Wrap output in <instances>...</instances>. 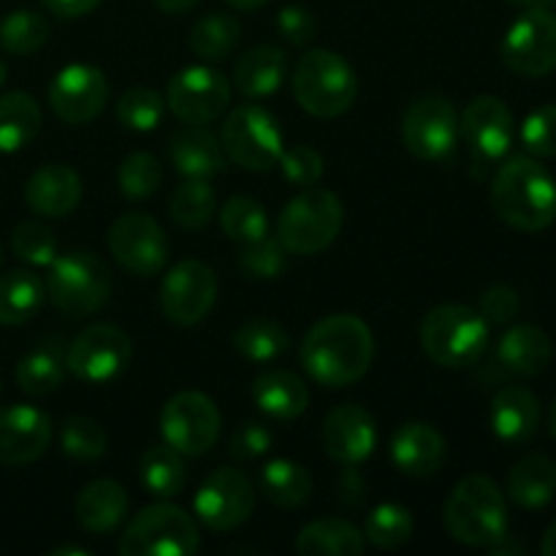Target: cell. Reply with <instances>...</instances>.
<instances>
[{
	"label": "cell",
	"mask_w": 556,
	"mask_h": 556,
	"mask_svg": "<svg viewBox=\"0 0 556 556\" xmlns=\"http://www.w3.org/2000/svg\"><path fill=\"white\" fill-rule=\"evenodd\" d=\"M109 250L125 271L152 277L168 261V239L161 223L147 212H125L109 226Z\"/></svg>",
	"instance_id": "5bb4252c"
},
{
	"label": "cell",
	"mask_w": 556,
	"mask_h": 556,
	"mask_svg": "<svg viewBox=\"0 0 556 556\" xmlns=\"http://www.w3.org/2000/svg\"><path fill=\"white\" fill-rule=\"evenodd\" d=\"M299 356H302L304 372L315 383L326 389H345V386L358 383L372 364V331L358 315H329L304 334Z\"/></svg>",
	"instance_id": "6da1fadb"
},
{
	"label": "cell",
	"mask_w": 556,
	"mask_h": 556,
	"mask_svg": "<svg viewBox=\"0 0 556 556\" xmlns=\"http://www.w3.org/2000/svg\"><path fill=\"white\" fill-rule=\"evenodd\" d=\"M291 345V337L280 324L269 318H253L244 320L237 331H233V348L242 358L255 364H266L280 358Z\"/></svg>",
	"instance_id": "f35d334b"
},
{
	"label": "cell",
	"mask_w": 556,
	"mask_h": 556,
	"mask_svg": "<svg viewBox=\"0 0 556 556\" xmlns=\"http://www.w3.org/2000/svg\"><path fill=\"white\" fill-rule=\"evenodd\" d=\"M277 27H280L282 38L291 41L293 47H307L315 38V33H318V20L304 5H286L277 14Z\"/></svg>",
	"instance_id": "f5cc1de1"
},
{
	"label": "cell",
	"mask_w": 556,
	"mask_h": 556,
	"mask_svg": "<svg viewBox=\"0 0 556 556\" xmlns=\"http://www.w3.org/2000/svg\"><path fill=\"white\" fill-rule=\"evenodd\" d=\"M286 52L277 47H253L244 52L233 65V87L242 92L244 98H269L286 81Z\"/></svg>",
	"instance_id": "83f0119b"
},
{
	"label": "cell",
	"mask_w": 556,
	"mask_h": 556,
	"mask_svg": "<svg viewBox=\"0 0 556 556\" xmlns=\"http://www.w3.org/2000/svg\"><path fill=\"white\" fill-rule=\"evenodd\" d=\"M320 443L331 459L345 467H356L378 448V427L364 407L340 405L326 416L320 427Z\"/></svg>",
	"instance_id": "ffe728a7"
},
{
	"label": "cell",
	"mask_w": 556,
	"mask_h": 556,
	"mask_svg": "<svg viewBox=\"0 0 556 556\" xmlns=\"http://www.w3.org/2000/svg\"><path fill=\"white\" fill-rule=\"evenodd\" d=\"M421 348L438 367H472L489 348V324L465 304H440L424 318Z\"/></svg>",
	"instance_id": "277c9868"
},
{
	"label": "cell",
	"mask_w": 556,
	"mask_h": 556,
	"mask_svg": "<svg viewBox=\"0 0 556 556\" xmlns=\"http://www.w3.org/2000/svg\"><path fill=\"white\" fill-rule=\"evenodd\" d=\"M459 134L465 136L467 147L481 166L483 163H497L508 155L510 144H514V114L500 98L478 96L462 112Z\"/></svg>",
	"instance_id": "d6986e66"
},
{
	"label": "cell",
	"mask_w": 556,
	"mask_h": 556,
	"mask_svg": "<svg viewBox=\"0 0 556 556\" xmlns=\"http://www.w3.org/2000/svg\"><path fill=\"white\" fill-rule=\"evenodd\" d=\"M163 182V166L152 152H134L117 168L119 193L130 201L150 199Z\"/></svg>",
	"instance_id": "bcb514c9"
},
{
	"label": "cell",
	"mask_w": 556,
	"mask_h": 556,
	"mask_svg": "<svg viewBox=\"0 0 556 556\" xmlns=\"http://www.w3.org/2000/svg\"><path fill=\"white\" fill-rule=\"evenodd\" d=\"M16 386L30 396H47L63 386L65 356L54 345L36 348L16 364Z\"/></svg>",
	"instance_id": "8d00e7d4"
},
{
	"label": "cell",
	"mask_w": 556,
	"mask_h": 556,
	"mask_svg": "<svg viewBox=\"0 0 556 556\" xmlns=\"http://www.w3.org/2000/svg\"><path fill=\"white\" fill-rule=\"evenodd\" d=\"M52 443V421L33 405H11L0 410V465H30L41 459Z\"/></svg>",
	"instance_id": "44dd1931"
},
{
	"label": "cell",
	"mask_w": 556,
	"mask_h": 556,
	"mask_svg": "<svg viewBox=\"0 0 556 556\" xmlns=\"http://www.w3.org/2000/svg\"><path fill=\"white\" fill-rule=\"evenodd\" d=\"M253 400L266 416L277 421H293L309 405V391L299 375L288 369H269L253 380Z\"/></svg>",
	"instance_id": "f1b7e54d"
},
{
	"label": "cell",
	"mask_w": 556,
	"mask_h": 556,
	"mask_svg": "<svg viewBox=\"0 0 556 556\" xmlns=\"http://www.w3.org/2000/svg\"><path fill=\"white\" fill-rule=\"evenodd\" d=\"M47 296L68 318L96 315L112 293V271L106 261L90 250H71L49 264Z\"/></svg>",
	"instance_id": "8992f818"
},
{
	"label": "cell",
	"mask_w": 556,
	"mask_h": 556,
	"mask_svg": "<svg viewBox=\"0 0 556 556\" xmlns=\"http://www.w3.org/2000/svg\"><path fill=\"white\" fill-rule=\"evenodd\" d=\"M128 514V494L112 478L87 483L76 497V521L90 535H109L117 530Z\"/></svg>",
	"instance_id": "4316f807"
},
{
	"label": "cell",
	"mask_w": 556,
	"mask_h": 556,
	"mask_svg": "<svg viewBox=\"0 0 556 556\" xmlns=\"http://www.w3.org/2000/svg\"><path fill=\"white\" fill-rule=\"evenodd\" d=\"M11 250L30 266H49L58 258V237L41 223H20L11 233Z\"/></svg>",
	"instance_id": "7dc6e473"
},
{
	"label": "cell",
	"mask_w": 556,
	"mask_h": 556,
	"mask_svg": "<svg viewBox=\"0 0 556 556\" xmlns=\"http://www.w3.org/2000/svg\"><path fill=\"white\" fill-rule=\"evenodd\" d=\"M166 109L185 125H206L220 117L231 101V85L210 65H190L172 76L166 90Z\"/></svg>",
	"instance_id": "2e32d148"
},
{
	"label": "cell",
	"mask_w": 556,
	"mask_h": 556,
	"mask_svg": "<svg viewBox=\"0 0 556 556\" xmlns=\"http://www.w3.org/2000/svg\"><path fill=\"white\" fill-rule=\"evenodd\" d=\"M413 535V516L405 505L386 503L378 505L372 514L367 516V525H364V541L372 543L375 548H400L410 541Z\"/></svg>",
	"instance_id": "60d3db41"
},
{
	"label": "cell",
	"mask_w": 556,
	"mask_h": 556,
	"mask_svg": "<svg viewBox=\"0 0 556 556\" xmlns=\"http://www.w3.org/2000/svg\"><path fill=\"white\" fill-rule=\"evenodd\" d=\"M286 248L277 242V237L264 233L253 242L239 244L237 266L250 280H275L286 271Z\"/></svg>",
	"instance_id": "ee69618b"
},
{
	"label": "cell",
	"mask_w": 556,
	"mask_h": 556,
	"mask_svg": "<svg viewBox=\"0 0 556 556\" xmlns=\"http://www.w3.org/2000/svg\"><path fill=\"white\" fill-rule=\"evenodd\" d=\"M239 38H242V25H239L237 16L215 11V14H206L195 22L188 43L195 58L226 60L237 49Z\"/></svg>",
	"instance_id": "d590c367"
},
{
	"label": "cell",
	"mask_w": 556,
	"mask_h": 556,
	"mask_svg": "<svg viewBox=\"0 0 556 556\" xmlns=\"http://www.w3.org/2000/svg\"><path fill=\"white\" fill-rule=\"evenodd\" d=\"M172 163L185 179H210L223 172L226 152L204 125H188L172 136Z\"/></svg>",
	"instance_id": "484cf974"
},
{
	"label": "cell",
	"mask_w": 556,
	"mask_h": 556,
	"mask_svg": "<svg viewBox=\"0 0 556 556\" xmlns=\"http://www.w3.org/2000/svg\"><path fill=\"white\" fill-rule=\"evenodd\" d=\"M49 41V22L41 14L30 9L11 11L9 16H3L0 22V47L11 54H25L38 52L43 49V43Z\"/></svg>",
	"instance_id": "ab89813d"
},
{
	"label": "cell",
	"mask_w": 556,
	"mask_h": 556,
	"mask_svg": "<svg viewBox=\"0 0 556 556\" xmlns=\"http://www.w3.org/2000/svg\"><path fill=\"white\" fill-rule=\"evenodd\" d=\"M226 3L239 11H253V9H261V5H266L269 0H226Z\"/></svg>",
	"instance_id": "680465c9"
},
{
	"label": "cell",
	"mask_w": 556,
	"mask_h": 556,
	"mask_svg": "<svg viewBox=\"0 0 556 556\" xmlns=\"http://www.w3.org/2000/svg\"><path fill=\"white\" fill-rule=\"evenodd\" d=\"M199 3L201 0H155L157 9L166 11V14H185V11H190Z\"/></svg>",
	"instance_id": "9f6ffc18"
},
{
	"label": "cell",
	"mask_w": 556,
	"mask_h": 556,
	"mask_svg": "<svg viewBox=\"0 0 556 556\" xmlns=\"http://www.w3.org/2000/svg\"><path fill=\"white\" fill-rule=\"evenodd\" d=\"M5 76H9V68H5V63H3V60H0V87L5 85Z\"/></svg>",
	"instance_id": "be15d7a7"
},
{
	"label": "cell",
	"mask_w": 556,
	"mask_h": 556,
	"mask_svg": "<svg viewBox=\"0 0 556 556\" xmlns=\"http://www.w3.org/2000/svg\"><path fill=\"white\" fill-rule=\"evenodd\" d=\"M541 554L543 556H556V519L552 521V525H548V530L543 532Z\"/></svg>",
	"instance_id": "6f0895ef"
},
{
	"label": "cell",
	"mask_w": 556,
	"mask_h": 556,
	"mask_svg": "<svg viewBox=\"0 0 556 556\" xmlns=\"http://www.w3.org/2000/svg\"><path fill=\"white\" fill-rule=\"evenodd\" d=\"M364 497H367V483H364V478L353 467H348L340 481V500L351 505V508H356V505L364 503Z\"/></svg>",
	"instance_id": "11a10c76"
},
{
	"label": "cell",
	"mask_w": 556,
	"mask_h": 556,
	"mask_svg": "<svg viewBox=\"0 0 556 556\" xmlns=\"http://www.w3.org/2000/svg\"><path fill=\"white\" fill-rule=\"evenodd\" d=\"M521 144L535 157H556V106L535 109L521 123Z\"/></svg>",
	"instance_id": "c3c4849f"
},
{
	"label": "cell",
	"mask_w": 556,
	"mask_h": 556,
	"mask_svg": "<svg viewBox=\"0 0 556 556\" xmlns=\"http://www.w3.org/2000/svg\"><path fill=\"white\" fill-rule=\"evenodd\" d=\"M172 220L185 231H201L217 212V195L206 179H185L168 201Z\"/></svg>",
	"instance_id": "74e56055"
},
{
	"label": "cell",
	"mask_w": 556,
	"mask_h": 556,
	"mask_svg": "<svg viewBox=\"0 0 556 556\" xmlns=\"http://www.w3.org/2000/svg\"><path fill=\"white\" fill-rule=\"evenodd\" d=\"M345 223L342 201L331 190L309 188L286 204L277 217V242L291 255L324 253Z\"/></svg>",
	"instance_id": "52a82bcc"
},
{
	"label": "cell",
	"mask_w": 556,
	"mask_h": 556,
	"mask_svg": "<svg viewBox=\"0 0 556 556\" xmlns=\"http://www.w3.org/2000/svg\"><path fill=\"white\" fill-rule=\"evenodd\" d=\"M492 206L516 231H546L556 220V179L535 157H510L494 174Z\"/></svg>",
	"instance_id": "7a4b0ae2"
},
{
	"label": "cell",
	"mask_w": 556,
	"mask_h": 556,
	"mask_svg": "<svg viewBox=\"0 0 556 556\" xmlns=\"http://www.w3.org/2000/svg\"><path fill=\"white\" fill-rule=\"evenodd\" d=\"M391 462L413 478H429L443 467L445 440L432 424H402L391 438Z\"/></svg>",
	"instance_id": "7402d4cb"
},
{
	"label": "cell",
	"mask_w": 556,
	"mask_h": 556,
	"mask_svg": "<svg viewBox=\"0 0 556 556\" xmlns=\"http://www.w3.org/2000/svg\"><path fill=\"white\" fill-rule=\"evenodd\" d=\"M505 3L525 5V9H530V5H546V3H552V0H505Z\"/></svg>",
	"instance_id": "94428289"
},
{
	"label": "cell",
	"mask_w": 556,
	"mask_h": 556,
	"mask_svg": "<svg viewBox=\"0 0 556 556\" xmlns=\"http://www.w3.org/2000/svg\"><path fill=\"white\" fill-rule=\"evenodd\" d=\"M548 432H552V438L556 440V396L552 402V410H548Z\"/></svg>",
	"instance_id": "6125c7cd"
},
{
	"label": "cell",
	"mask_w": 556,
	"mask_h": 556,
	"mask_svg": "<svg viewBox=\"0 0 556 556\" xmlns=\"http://www.w3.org/2000/svg\"><path fill=\"white\" fill-rule=\"evenodd\" d=\"M443 521L454 541L489 548L508 535V505L492 478L467 476L445 500Z\"/></svg>",
	"instance_id": "3957f363"
},
{
	"label": "cell",
	"mask_w": 556,
	"mask_h": 556,
	"mask_svg": "<svg viewBox=\"0 0 556 556\" xmlns=\"http://www.w3.org/2000/svg\"><path fill=\"white\" fill-rule=\"evenodd\" d=\"M220 226L228 239L244 244L269 233V217H266L261 201L250 199V195H233L220 210Z\"/></svg>",
	"instance_id": "7bdbcfd3"
},
{
	"label": "cell",
	"mask_w": 556,
	"mask_h": 556,
	"mask_svg": "<svg viewBox=\"0 0 556 556\" xmlns=\"http://www.w3.org/2000/svg\"><path fill=\"white\" fill-rule=\"evenodd\" d=\"M47 286L27 269L0 275V326H22L41 309Z\"/></svg>",
	"instance_id": "1f68e13d"
},
{
	"label": "cell",
	"mask_w": 556,
	"mask_h": 556,
	"mask_svg": "<svg viewBox=\"0 0 556 556\" xmlns=\"http://www.w3.org/2000/svg\"><path fill=\"white\" fill-rule=\"evenodd\" d=\"M25 201L41 217L71 215L81 201L79 174L65 163H47L27 179Z\"/></svg>",
	"instance_id": "603a6c76"
},
{
	"label": "cell",
	"mask_w": 556,
	"mask_h": 556,
	"mask_svg": "<svg viewBox=\"0 0 556 556\" xmlns=\"http://www.w3.org/2000/svg\"><path fill=\"white\" fill-rule=\"evenodd\" d=\"M141 486L152 494V497L172 500L188 483V467H185V456L168 443H157L144 451L139 462Z\"/></svg>",
	"instance_id": "836d02e7"
},
{
	"label": "cell",
	"mask_w": 556,
	"mask_h": 556,
	"mask_svg": "<svg viewBox=\"0 0 556 556\" xmlns=\"http://www.w3.org/2000/svg\"><path fill=\"white\" fill-rule=\"evenodd\" d=\"M503 63L514 74L546 76L556 71V14L546 5H530L503 38Z\"/></svg>",
	"instance_id": "8fae6325"
},
{
	"label": "cell",
	"mask_w": 556,
	"mask_h": 556,
	"mask_svg": "<svg viewBox=\"0 0 556 556\" xmlns=\"http://www.w3.org/2000/svg\"><path fill=\"white\" fill-rule=\"evenodd\" d=\"M41 3L63 20H76V16H85L92 9H98L101 0H41Z\"/></svg>",
	"instance_id": "db71d44e"
},
{
	"label": "cell",
	"mask_w": 556,
	"mask_h": 556,
	"mask_svg": "<svg viewBox=\"0 0 556 556\" xmlns=\"http://www.w3.org/2000/svg\"><path fill=\"white\" fill-rule=\"evenodd\" d=\"M552 337L532 324H516L500 337L497 362L519 378H535L552 362Z\"/></svg>",
	"instance_id": "d4e9b609"
},
{
	"label": "cell",
	"mask_w": 556,
	"mask_h": 556,
	"mask_svg": "<svg viewBox=\"0 0 556 556\" xmlns=\"http://www.w3.org/2000/svg\"><path fill=\"white\" fill-rule=\"evenodd\" d=\"M508 497L519 508H546L556 497V462L546 454H527L510 467Z\"/></svg>",
	"instance_id": "f546056e"
},
{
	"label": "cell",
	"mask_w": 556,
	"mask_h": 556,
	"mask_svg": "<svg viewBox=\"0 0 556 556\" xmlns=\"http://www.w3.org/2000/svg\"><path fill=\"white\" fill-rule=\"evenodd\" d=\"M166 114V98L152 87H130L117 101V119L123 128L147 134L163 123Z\"/></svg>",
	"instance_id": "b9f144b4"
},
{
	"label": "cell",
	"mask_w": 556,
	"mask_h": 556,
	"mask_svg": "<svg viewBox=\"0 0 556 556\" xmlns=\"http://www.w3.org/2000/svg\"><path fill=\"white\" fill-rule=\"evenodd\" d=\"M201 546L199 525L185 508L155 503L141 508L119 535L123 556H193Z\"/></svg>",
	"instance_id": "ba28073f"
},
{
	"label": "cell",
	"mask_w": 556,
	"mask_h": 556,
	"mask_svg": "<svg viewBox=\"0 0 556 556\" xmlns=\"http://www.w3.org/2000/svg\"><path fill=\"white\" fill-rule=\"evenodd\" d=\"M277 166L282 168L288 182L302 185V188H309V185H315L320 177H324V155H320L315 147H307V144L282 150L280 163H277Z\"/></svg>",
	"instance_id": "681fc988"
},
{
	"label": "cell",
	"mask_w": 556,
	"mask_h": 556,
	"mask_svg": "<svg viewBox=\"0 0 556 556\" xmlns=\"http://www.w3.org/2000/svg\"><path fill=\"white\" fill-rule=\"evenodd\" d=\"M519 309H521V299L516 288L494 286L481 296V307H478V313L483 315V320H486L489 326H505L519 315Z\"/></svg>",
	"instance_id": "816d5d0a"
},
{
	"label": "cell",
	"mask_w": 556,
	"mask_h": 556,
	"mask_svg": "<svg viewBox=\"0 0 556 556\" xmlns=\"http://www.w3.org/2000/svg\"><path fill=\"white\" fill-rule=\"evenodd\" d=\"M87 554H90L87 548H76V546H63L52 552V556H87Z\"/></svg>",
	"instance_id": "91938a15"
},
{
	"label": "cell",
	"mask_w": 556,
	"mask_h": 556,
	"mask_svg": "<svg viewBox=\"0 0 556 556\" xmlns=\"http://www.w3.org/2000/svg\"><path fill=\"white\" fill-rule=\"evenodd\" d=\"M134 348L130 337L114 324H92L74 337L65 351V367L74 378L101 386L128 369Z\"/></svg>",
	"instance_id": "30bf717a"
},
{
	"label": "cell",
	"mask_w": 556,
	"mask_h": 556,
	"mask_svg": "<svg viewBox=\"0 0 556 556\" xmlns=\"http://www.w3.org/2000/svg\"><path fill=\"white\" fill-rule=\"evenodd\" d=\"M293 96L313 117L334 119L353 106L358 79L345 58L331 49H309L293 71Z\"/></svg>",
	"instance_id": "5b68a950"
},
{
	"label": "cell",
	"mask_w": 556,
	"mask_h": 556,
	"mask_svg": "<svg viewBox=\"0 0 556 556\" xmlns=\"http://www.w3.org/2000/svg\"><path fill=\"white\" fill-rule=\"evenodd\" d=\"M217 299V275L204 261H179L161 282V309L172 324L195 326L210 315Z\"/></svg>",
	"instance_id": "e0dca14e"
},
{
	"label": "cell",
	"mask_w": 556,
	"mask_h": 556,
	"mask_svg": "<svg viewBox=\"0 0 556 556\" xmlns=\"http://www.w3.org/2000/svg\"><path fill=\"white\" fill-rule=\"evenodd\" d=\"M41 130V106L27 92L0 98V152H20Z\"/></svg>",
	"instance_id": "e575fe53"
},
{
	"label": "cell",
	"mask_w": 556,
	"mask_h": 556,
	"mask_svg": "<svg viewBox=\"0 0 556 556\" xmlns=\"http://www.w3.org/2000/svg\"><path fill=\"white\" fill-rule=\"evenodd\" d=\"M60 445L76 462H96L106 454L109 434L96 418L71 416L60 429Z\"/></svg>",
	"instance_id": "f6af8a7d"
},
{
	"label": "cell",
	"mask_w": 556,
	"mask_h": 556,
	"mask_svg": "<svg viewBox=\"0 0 556 556\" xmlns=\"http://www.w3.org/2000/svg\"><path fill=\"white\" fill-rule=\"evenodd\" d=\"M161 434L182 456H204L220 434V410L201 391H179L163 407Z\"/></svg>",
	"instance_id": "7c38bea8"
},
{
	"label": "cell",
	"mask_w": 556,
	"mask_h": 556,
	"mask_svg": "<svg viewBox=\"0 0 556 556\" xmlns=\"http://www.w3.org/2000/svg\"><path fill=\"white\" fill-rule=\"evenodd\" d=\"M492 429L503 443L521 445L535 438L541 427V402L530 389L505 386L492 402Z\"/></svg>",
	"instance_id": "cb8c5ba5"
},
{
	"label": "cell",
	"mask_w": 556,
	"mask_h": 556,
	"mask_svg": "<svg viewBox=\"0 0 556 556\" xmlns=\"http://www.w3.org/2000/svg\"><path fill=\"white\" fill-rule=\"evenodd\" d=\"M302 556H358L364 552V532L340 516L309 521L296 538Z\"/></svg>",
	"instance_id": "4dcf8cb0"
},
{
	"label": "cell",
	"mask_w": 556,
	"mask_h": 556,
	"mask_svg": "<svg viewBox=\"0 0 556 556\" xmlns=\"http://www.w3.org/2000/svg\"><path fill=\"white\" fill-rule=\"evenodd\" d=\"M459 139V117L448 98L424 96L402 119V141L418 161L445 163L456 150Z\"/></svg>",
	"instance_id": "4fadbf2b"
},
{
	"label": "cell",
	"mask_w": 556,
	"mask_h": 556,
	"mask_svg": "<svg viewBox=\"0 0 556 556\" xmlns=\"http://www.w3.org/2000/svg\"><path fill=\"white\" fill-rule=\"evenodd\" d=\"M255 508V489L244 472L233 467H217L199 486L193 497V514L206 530L228 532L242 527Z\"/></svg>",
	"instance_id": "9a60e30c"
},
{
	"label": "cell",
	"mask_w": 556,
	"mask_h": 556,
	"mask_svg": "<svg viewBox=\"0 0 556 556\" xmlns=\"http://www.w3.org/2000/svg\"><path fill=\"white\" fill-rule=\"evenodd\" d=\"M258 489L271 505L282 510L302 508L313 494V478L291 459H271L258 476Z\"/></svg>",
	"instance_id": "d6a6232c"
},
{
	"label": "cell",
	"mask_w": 556,
	"mask_h": 556,
	"mask_svg": "<svg viewBox=\"0 0 556 556\" xmlns=\"http://www.w3.org/2000/svg\"><path fill=\"white\" fill-rule=\"evenodd\" d=\"M271 443H275V434L269 432V427H264V424H255V421H244L242 427L231 434L228 451H231L233 459L255 462V459H261V456L269 454Z\"/></svg>",
	"instance_id": "f907efd6"
},
{
	"label": "cell",
	"mask_w": 556,
	"mask_h": 556,
	"mask_svg": "<svg viewBox=\"0 0 556 556\" xmlns=\"http://www.w3.org/2000/svg\"><path fill=\"white\" fill-rule=\"evenodd\" d=\"M220 144L228 161L237 166L248 172H269L280 163L282 130L266 109L242 103L223 123Z\"/></svg>",
	"instance_id": "9c48e42d"
},
{
	"label": "cell",
	"mask_w": 556,
	"mask_h": 556,
	"mask_svg": "<svg viewBox=\"0 0 556 556\" xmlns=\"http://www.w3.org/2000/svg\"><path fill=\"white\" fill-rule=\"evenodd\" d=\"M109 101L106 74L96 65L71 63L58 71L49 87V103L54 114L68 125L92 123Z\"/></svg>",
	"instance_id": "ac0fdd59"
}]
</instances>
